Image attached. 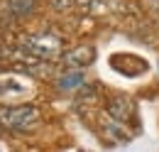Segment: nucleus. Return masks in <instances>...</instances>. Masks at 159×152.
<instances>
[{
    "instance_id": "f257e3e1",
    "label": "nucleus",
    "mask_w": 159,
    "mask_h": 152,
    "mask_svg": "<svg viewBox=\"0 0 159 152\" xmlns=\"http://www.w3.org/2000/svg\"><path fill=\"white\" fill-rule=\"evenodd\" d=\"M17 49L30 54L34 59H42V61H57L61 59V54L66 52L64 49V39L57 35V32H25L20 39H17Z\"/></svg>"
},
{
    "instance_id": "f03ea898",
    "label": "nucleus",
    "mask_w": 159,
    "mask_h": 152,
    "mask_svg": "<svg viewBox=\"0 0 159 152\" xmlns=\"http://www.w3.org/2000/svg\"><path fill=\"white\" fill-rule=\"evenodd\" d=\"M42 111L34 103H10L0 106V128L10 133H30L39 125Z\"/></svg>"
},
{
    "instance_id": "7ed1b4c3",
    "label": "nucleus",
    "mask_w": 159,
    "mask_h": 152,
    "mask_svg": "<svg viewBox=\"0 0 159 152\" xmlns=\"http://www.w3.org/2000/svg\"><path fill=\"white\" fill-rule=\"evenodd\" d=\"M103 108H105V115H108V118H113V120H118V123L130 125V123L137 120V106H135V101H132L127 93L105 96Z\"/></svg>"
},
{
    "instance_id": "20e7f679",
    "label": "nucleus",
    "mask_w": 159,
    "mask_h": 152,
    "mask_svg": "<svg viewBox=\"0 0 159 152\" xmlns=\"http://www.w3.org/2000/svg\"><path fill=\"white\" fill-rule=\"evenodd\" d=\"M59 61L64 64V69H79V71H83L86 66H91L96 61V49L88 47V44H79L74 49H66Z\"/></svg>"
},
{
    "instance_id": "39448f33",
    "label": "nucleus",
    "mask_w": 159,
    "mask_h": 152,
    "mask_svg": "<svg viewBox=\"0 0 159 152\" xmlns=\"http://www.w3.org/2000/svg\"><path fill=\"white\" fill-rule=\"evenodd\" d=\"M110 66L122 76H139L147 71V61L137 54H115L110 59Z\"/></svg>"
},
{
    "instance_id": "423d86ee",
    "label": "nucleus",
    "mask_w": 159,
    "mask_h": 152,
    "mask_svg": "<svg viewBox=\"0 0 159 152\" xmlns=\"http://www.w3.org/2000/svg\"><path fill=\"white\" fill-rule=\"evenodd\" d=\"M81 86H86V74L79 69H64L54 78V88L59 93H76Z\"/></svg>"
},
{
    "instance_id": "0eeeda50",
    "label": "nucleus",
    "mask_w": 159,
    "mask_h": 152,
    "mask_svg": "<svg viewBox=\"0 0 159 152\" xmlns=\"http://www.w3.org/2000/svg\"><path fill=\"white\" fill-rule=\"evenodd\" d=\"M27 93V83L15 78V76L5 74L0 76V103L2 106H10V101H17L22 96Z\"/></svg>"
},
{
    "instance_id": "6e6552de",
    "label": "nucleus",
    "mask_w": 159,
    "mask_h": 152,
    "mask_svg": "<svg viewBox=\"0 0 159 152\" xmlns=\"http://www.w3.org/2000/svg\"><path fill=\"white\" fill-rule=\"evenodd\" d=\"M34 12H37V0H5V10H2V15L12 22L27 20Z\"/></svg>"
},
{
    "instance_id": "1a4fd4ad",
    "label": "nucleus",
    "mask_w": 159,
    "mask_h": 152,
    "mask_svg": "<svg viewBox=\"0 0 159 152\" xmlns=\"http://www.w3.org/2000/svg\"><path fill=\"white\" fill-rule=\"evenodd\" d=\"M103 133H105V137H108L110 142H127V140H130L127 125H125V123H118V120H113V118H108V120L103 123Z\"/></svg>"
},
{
    "instance_id": "9d476101",
    "label": "nucleus",
    "mask_w": 159,
    "mask_h": 152,
    "mask_svg": "<svg viewBox=\"0 0 159 152\" xmlns=\"http://www.w3.org/2000/svg\"><path fill=\"white\" fill-rule=\"evenodd\" d=\"M49 5L57 10V12H66L74 7V0H49Z\"/></svg>"
},
{
    "instance_id": "9b49d317",
    "label": "nucleus",
    "mask_w": 159,
    "mask_h": 152,
    "mask_svg": "<svg viewBox=\"0 0 159 152\" xmlns=\"http://www.w3.org/2000/svg\"><path fill=\"white\" fill-rule=\"evenodd\" d=\"M147 5H149V10L154 15H159V0H147Z\"/></svg>"
}]
</instances>
